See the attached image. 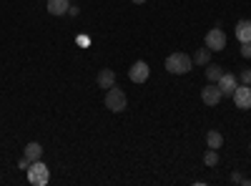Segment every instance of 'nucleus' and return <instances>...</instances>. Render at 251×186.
I'll return each mask as SVG.
<instances>
[{
	"label": "nucleus",
	"instance_id": "obj_1",
	"mask_svg": "<svg viewBox=\"0 0 251 186\" xmlns=\"http://www.w3.org/2000/svg\"><path fill=\"white\" fill-rule=\"evenodd\" d=\"M194 66V58L186 55V53H171L169 58H166V71L174 73V76H183L188 73Z\"/></svg>",
	"mask_w": 251,
	"mask_h": 186
},
{
	"label": "nucleus",
	"instance_id": "obj_2",
	"mask_svg": "<svg viewBox=\"0 0 251 186\" xmlns=\"http://www.w3.org/2000/svg\"><path fill=\"white\" fill-rule=\"evenodd\" d=\"M126 106H128V98H126V91H121V88H116V86L106 91V108H108V111L121 113V111H126Z\"/></svg>",
	"mask_w": 251,
	"mask_h": 186
},
{
	"label": "nucleus",
	"instance_id": "obj_3",
	"mask_svg": "<svg viewBox=\"0 0 251 186\" xmlns=\"http://www.w3.org/2000/svg\"><path fill=\"white\" fill-rule=\"evenodd\" d=\"M28 181L33 186H46L50 181V171L43 161H33L30 163V169H28Z\"/></svg>",
	"mask_w": 251,
	"mask_h": 186
},
{
	"label": "nucleus",
	"instance_id": "obj_4",
	"mask_svg": "<svg viewBox=\"0 0 251 186\" xmlns=\"http://www.w3.org/2000/svg\"><path fill=\"white\" fill-rule=\"evenodd\" d=\"M206 48H211V53L214 51H224L226 48V33L221 28H211L206 33Z\"/></svg>",
	"mask_w": 251,
	"mask_h": 186
},
{
	"label": "nucleus",
	"instance_id": "obj_5",
	"mask_svg": "<svg viewBox=\"0 0 251 186\" xmlns=\"http://www.w3.org/2000/svg\"><path fill=\"white\" fill-rule=\"evenodd\" d=\"M151 76V68L146 60H136V63L128 68V78L133 80V83H146V78Z\"/></svg>",
	"mask_w": 251,
	"mask_h": 186
},
{
	"label": "nucleus",
	"instance_id": "obj_6",
	"mask_svg": "<svg viewBox=\"0 0 251 186\" xmlns=\"http://www.w3.org/2000/svg\"><path fill=\"white\" fill-rule=\"evenodd\" d=\"M221 88L216 86V83H206L203 88H201V101L206 103V106H219V101H221Z\"/></svg>",
	"mask_w": 251,
	"mask_h": 186
},
{
	"label": "nucleus",
	"instance_id": "obj_7",
	"mask_svg": "<svg viewBox=\"0 0 251 186\" xmlns=\"http://www.w3.org/2000/svg\"><path fill=\"white\" fill-rule=\"evenodd\" d=\"M234 103H236V108H241V111H249L251 108V86H236V91H234Z\"/></svg>",
	"mask_w": 251,
	"mask_h": 186
},
{
	"label": "nucleus",
	"instance_id": "obj_8",
	"mask_svg": "<svg viewBox=\"0 0 251 186\" xmlns=\"http://www.w3.org/2000/svg\"><path fill=\"white\" fill-rule=\"evenodd\" d=\"M216 86L221 88L224 96H234V91H236V86H239V78H236L234 73H221V78L216 80Z\"/></svg>",
	"mask_w": 251,
	"mask_h": 186
},
{
	"label": "nucleus",
	"instance_id": "obj_9",
	"mask_svg": "<svg viewBox=\"0 0 251 186\" xmlns=\"http://www.w3.org/2000/svg\"><path fill=\"white\" fill-rule=\"evenodd\" d=\"M96 83H98V88H113L116 86V73L111 68H100Z\"/></svg>",
	"mask_w": 251,
	"mask_h": 186
},
{
	"label": "nucleus",
	"instance_id": "obj_10",
	"mask_svg": "<svg viewBox=\"0 0 251 186\" xmlns=\"http://www.w3.org/2000/svg\"><path fill=\"white\" fill-rule=\"evenodd\" d=\"M234 33L239 38V43H249V40H251V20H239Z\"/></svg>",
	"mask_w": 251,
	"mask_h": 186
},
{
	"label": "nucleus",
	"instance_id": "obj_11",
	"mask_svg": "<svg viewBox=\"0 0 251 186\" xmlns=\"http://www.w3.org/2000/svg\"><path fill=\"white\" fill-rule=\"evenodd\" d=\"M25 159L33 163V161H40L43 159V146H40L38 141H30L28 146H25Z\"/></svg>",
	"mask_w": 251,
	"mask_h": 186
},
{
	"label": "nucleus",
	"instance_id": "obj_12",
	"mask_svg": "<svg viewBox=\"0 0 251 186\" xmlns=\"http://www.w3.org/2000/svg\"><path fill=\"white\" fill-rule=\"evenodd\" d=\"M71 8L68 0H48V13L50 15H66Z\"/></svg>",
	"mask_w": 251,
	"mask_h": 186
},
{
	"label": "nucleus",
	"instance_id": "obj_13",
	"mask_svg": "<svg viewBox=\"0 0 251 186\" xmlns=\"http://www.w3.org/2000/svg\"><path fill=\"white\" fill-rule=\"evenodd\" d=\"M203 68H206V80H208V83H216V80L221 78V73H224L221 66H219V63H211V60H208Z\"/></svg>",
	"mask_w": 251,
	"mask_h": 186
},
{
	"label": "nucleus",
	"instance_id": "obj_14",
	"mask_svg": "<svg viewBox=\"0 0 251 186\" xmlns=\"http://www.w3.org/2000/svg\"><path fill=\"white\" fill-rule=\"evenodd\" d=\"M206 146L219 151V149L224 146V136H221L219 131H208V133H206Z\"/></svg>",
	"mask_w": 251,
	"mask_h": 186
},
{
	"label": "nucleus",
	"instance_id": "obj_15",
	"mask_svg": "<svg viewBox=\"0 0 251 186\" xmlns=\"http://www.w3.org/2000/svg\"><path fill=\"white\" fill-rule=\"evenodd\" d=\"M208 60H211V48L203 46V48H199V51L194 53V63H196V66H206Z\"/></svg>",
	"mask_w": 251,
	"mask_h": 186
},
{
	"label": "nucleus",
	"instance_id": "obj_16",
	"mask_svg": "<svg viewBox=\"0 0 251 186\" xmlns=\"http://www.w3.org/2000/svg\"><path fill=\"white\" fill-rule=\"evenodd\" d=\"M203 163H206V166H216V163H219V151H216V149H206Z\"/></svg>",
	"mask_w": 251,
	"mask_h": 186
},
{
	"label": "nucleus",
	"instance_id": "obj_17",
	"mask_svg": "<svg viewBox=\"0 0 251 186\" xmlns=\"http://www.w3.org/2000/svg\"><path fill=\"white\" fill-rule=\"evenodd\" d=\"M239 80L244 86H251V68H244L241 73H239Z\"/></svg>",
	"mask_w": 251,
	"mask_h": 186
},
{
	"label": "nucleus",
	"instance_id": "obj_18",
	"mask_svg": "<svg viewBox=\"0 0 251 186\" xmlns=\"http://www.w3.org/2000/svg\"><path fill=\"white\" fill-rule=\"evenodd\" d=\"M239 51H241V55H244V58H251V40H249V43H241V48H239Z\"/></svg>",
	"mask_w": 251,
	"mask_h": 186
},
{
	"label": "nucleus",
	"instance_id": "obj_19",
	"mask_svg": "<svg viewBox=\"0 0 251 186\" xmlns=\"http://www.w3.org/2000/svg\"><path fill=\"white\" fill-rule=\"evenodd\" d=\"M18 169H23V171H28V169H30V161H28V159L23 156V159L18 161Z\"/></svg>",
	"mask_w": 251,
	"mask_h": 186
},
{
	"label": "nucleus",
	"instance_id": "obj_20",
	"mask_svg": "<svg viewBox=\"0 0 251 186\" xmlns=\"http://www.w3.org/2000/svg\"><path fill=\"white\" fill-rule=\"evenodd\" d=\"M231 181H234V184H244V176H241V174H239V171H236V174H234V176H231Z\"/></svg>",
	"mask_w": 251,
	"mask_h": 186
},
{
	"label": "nucleus",
	"instance_id": "obj_21",
	"mask_svg": "<svg viewBox=\"0 0 251 186\" xmlns=\"http://www.w3.org/2000/svg\"><path fill=\"white\" fill-rule=\"evenodd\" d=\"M133 3H136V5H141V3H146V0H133Z\"/></svg>",
	"mask_w": 251,
	"mask_h": 186
}]
</instances>
